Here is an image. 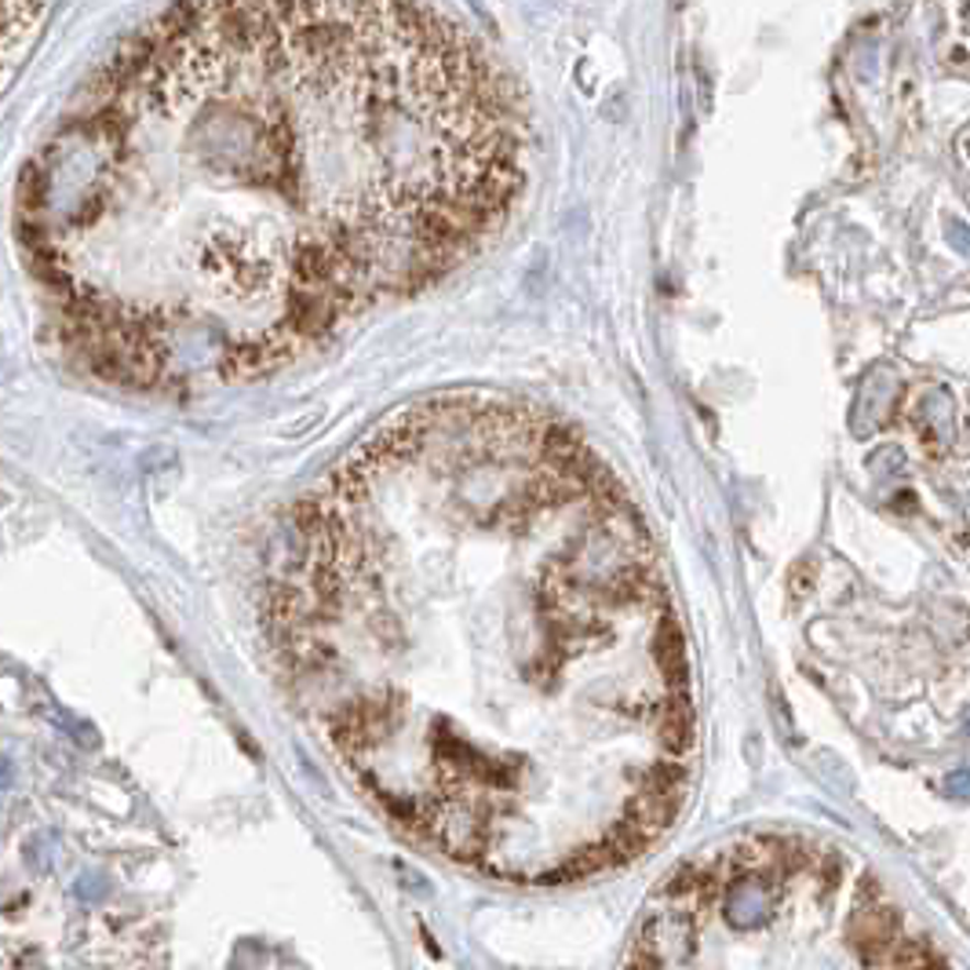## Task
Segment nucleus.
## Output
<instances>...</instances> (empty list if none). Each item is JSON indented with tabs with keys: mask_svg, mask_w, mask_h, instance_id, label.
<instances>
[{
	"mask_svg": "<svg viewBox=\"0 0 970 970\" xmlns=\"http://www.w3.org/2000/svg\"><path fill=\"white\" fill-rule=\"evenodd\" d=\"M292 701L438 858L562 887L649 850L690 781V660L657 544L562 420L409 405L300 504L267 584Z\"/></svg>",
	"mask_w": 970,
	"mask_h": 970,
	"instance_id": "obj_1",
	"label": "nucleus"
},
{
	"mask_svg": "<svg viewBox=\"0 0 970 970\" xmlns=\"http://www.w3.org/2000/svg\"><path fill=\"white\" fill-rule=\"evenodd\" d=\"M522 179L515 91L427 0H172L41 143L15 223L81 369L198 398L424 292Z\"/></svg>",
	"mask_w": 970,
	"mask_h": 970,
	"instance_id": "obj_2",
	"label": "nucleus"
},
{
	"mask_svg": "<svg viewBox=\"0 0 970 970\" xmlns=\"http://www.w3.org/2000/svg\"><path fill=\"white\" fill-rule=\"evenodd\" d=\"M52 0H4V59L8 70H15L19 55L26 52L33 33L41 30Z\"/></svg>",
	"mask_w": 970,
	"mask_h": 970,
	"instance_id": "obj_3",
	"label": "nucleus"
},
{
	"mask_svg": "<svg viewBox=\"0 0 970 970\" xmlns=\"http://www.w3.org/2000/svg\"><path fill=\"white\" fill-rule=\"evenodd\" d=\"M919 416L927 420V427L934 431V438L949 445L952 442V398L945 391H930L927 398H923L919 405Z\"/></svg>",
	"mask_w": 970,
	"mask_h": 970,
	"instance_id": "obj_4",
	"label": "nucleus"
},
{
	"mask_svg": "<svg viewBox=\"0 0 970 970\" xmlns=\"http://www.w3.org/2000/svg\"><path fill=\"white\" fill-rule=\"evenodd\" d=\"M945 792L952 799H970V767L952 770L949 778H945Z\"/></svg>",
	"mask_w": 970,
	"mask_h": 970,
	"instance_id": "obj_5",
	"label": "nucleus"
},
{
	"mask_svg": "<svg viewBox=\"0 0 970 970\" xmlns=\"http://www.w3.org/2000/svg\"><path fill=\"white\" fill-rule=\"evenodd\" d=\"M869 464L876 467V471H880V467H883V471H890V467H901V464H905V453H901L897 445H887V456H872Z\"/></svg>",
	"mask_w": 970,
	"mask_h": 970,
	"instance_id": "obj_6",
	"label": "nucleus"
},
{
	"mask_svg": "<svg viewBox=\"0 0 970 970\" xmlns=\"http://www.w3.org/2000/svg\"><path fill=\"white\" fill-rule=\"evenodd\" d=\"M949 237H952V245L960 248L963 256H970V231L963 223H949Z\"/></svg>",
	"mask_w": 970,
	"mask_h": 970,
	"instance_id": "obj_7",
	"label": "nucleus"
},
{
	"mask_svg": "<svg viewBox=\"0 0 970 970\" xmlns=\"http://www.w3.org/2000/svg\"><path fill=\"white\" fill-rule=\"evenodd\" d=\"M967 737H970V718H967Z\"/></svg>",
	"mask_w": 970,
	"mask_h": 970,
	"instance_id": "obj_8",
	"label": "nucleus"
}]
</instances>
